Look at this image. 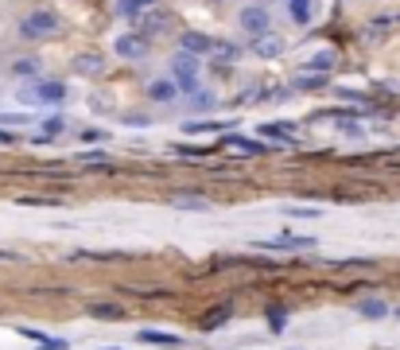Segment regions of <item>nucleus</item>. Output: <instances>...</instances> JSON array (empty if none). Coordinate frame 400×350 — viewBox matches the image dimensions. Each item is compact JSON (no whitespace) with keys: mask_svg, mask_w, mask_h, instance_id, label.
I'll return each instance as SVG.
<instances>
[{"mask_svg":"<svg viewBox=\"0 0 400 350\" xmlns=\"http://www.w3.org/2000/svg\"><path fill=\"white\" fill-rule=\"evenodd\" d=\"M171 74H175V90L179 94H198V66H194V55L179 51L171 59Z\"/></svg>","mask_w":400,"mask_h":350,"instance_id":"nucleus-1","label":"nucleus"},{"mask_svg":"<svg viewBox=\"0 0 400 350\" xmlns=\"http://www.w3.org/2000/svg\"><path fill=\"white\" fill-rule=\"evenodd\" d=\"M74 66H78L82 74H101V71H105V62L97 59V55H82V59L74 62Z\"/></svg>","mask_w":400,"mask_h":350,"instance_id":"nucleus-12","label":"nucleus"},{"mask_svg":"<svg viewBox=\"0 0 400 350\" xmlns=\"http://www.w3.org/2000/svg\"><path fill=\"white\" fill-rule=\"evenodd\" d=\"M90 312L101 315V319H117V315H121V308H117V303H94Z\"/></svg>","mask_w":400,"mask_h":350,"instance_id":"nucleus-15","label":"nucleus"},{"mask_svg":"<svg viewBox=\"0 0 400 350\" xmlns=\"http://www.w3.org/2000/svg\"><path fill=\"white\" fill-rule=\"evenodd\" d=\"M148 94L156 97V101H171V97H179V90H175V82H152Z\"/></svg>","mask_w":400,"mask_h":350,"instance_id":"nucleus-10","label":"nucleus"},{"mask_svg":"<svg viewBox=\"0 0 400 350\" xmlns=\"http://www.w3.org/2000/svg\"><path fill=\"white\" fill-rule=\"evenodd\" d=\"M311 66H315V71H327V66H334V55H315Z\"/></svg>","mask_w":400,"mask_h":350,"instance_id":"nucleus-18","label":"nucleus"},{"mask_svg":"<svg viewBox=\"0 0 400 350\" xmlns=\"http://www.w3.org/2000/svg\"><path fill=\"white\" fill-rule=\"evenodd\" d=\"M117 55H124V59H140V55H148V43L140 36H121L117 39Z\"/></svg>","mask_w":400,"mask_h":350,"instance_id":"nucleus-5","label":"nucleus"},{"mask_svg":"<svg viewBox=\"0 0 400 350\" xmlns=\"http://www.w3.org/2000/svg\"><path fill=\"white\" fill-rule=\"evenodd\" d=\"M265 249H299V245H311V238H280V242H261Z\"/></svg>","mask_w":400,"mask_h":350,"instance_id":"nucleus-13","label":"nucleus"},{"mask_svg":"<svg viewBox=\"0 0 400 350\" xmlns=\"http://www.w3.org/2000/svg\"><path fill=\"white\" fill-rule=\"evenodd\" d=\"M140 342H159V347H179V335H163V331H140Z\"/></svg>","mask_w":400,"mask_h":350,"instance_id":"nucleus-11","label":"nucleus"},{"mask_svg":"<svg viewBox=\"0 0 400 350\" xmlns=\"http://www.w3.org/2000/svg\"><path fill=\"white\" fill-rule=\"evenodd\" d=\"M109 350H113V347H109Z\"/></svg>","mask_w":400,"mask_h":350,"instance_id":"nucleus-25","label":"nucleus"},{"mask_svg":"<svg viewBox=\"0 0 400 350\" xmlns=\"http://www.w3.org/2000/svg\"><path fill=\"white\" fill-rule=\"evenodd\" d=\"M385 312H388V308L381 300H362V315H369V319H381Z\"/></svg>","mask_w":400,"mask_h":350,"instance_id":"nucleus-14","label":"nucleus"},{"mask_svg":"<svg viewBox=\"0 0 400 350\" xmlns=\"http://www.w3.org/2000/svg\"><path fill=\"white\" fill-rule=\"evenodd\" d=\"M268 323H272V331H280L284 327V312H268Z\"/></svg>","mask_w":400,"mask_h":350,"instance_id":"nucleus-23","label":"nucleus"},{"mask_svg":"<svg viewBox=\"0 0 400 350\" xmlns=\"http://www.w3.org/2000/svg\"><path fill=\"white\" fill-rule=\"evenodd\" d=\"M179 43H183V51H187V55H214V47H218V39L198 36V32H183Z\"/></svg>","mask_w":400,"mask_h":350,"instance_id":"nucleus-3","label":"nucleus"},{"mask_svg":"<svg viewBox=\"0 0 400 350\" xmlns=\"http://www.w3.org/2000/svg\"><path fill=\"white\" fill-rule=\"evenodd\" d=\"M20 32H24L27 39H36V36H55V32H59V16L47 12V8H39V12H31L24 24H20Z\"/></svg>","mask_w":400,"mask_h":350,"instance_id":"nucleus-2","label":"nucleus"},{"mask_svg":"<svg viewBox=\"0 0 400 350\" xmlns=\"http://www.w3.org/2000/svg\"><path fill=\"white\" fill-rule=\"evenodd\" d=\"M27 97H39V101H62V97H66V86L62 82H39Z\"/></svg>","mask_w":400,"mask_h":350,"instance_id":"nucleus-7","label":"nucleus"},{"mask_svg":"<svg viewBox=\"0 0 400 350\" xmlns=\"http://www.w3.org/2000/svg\"><path fill=\"white\" fill-rule=\"evenodd\" d=\"M43 133L47 136H55V133H62V117H51L47 125H43Z\"/></svg>","mask_w":400,"mask_h":350,"instance_id":"nucleus-21","label":"nucleus"},{"mask_svg":"<svg viewBox=\"0 0 400 350\" xmlns=\"http://www.w3.org/2000/svg\"><path fill=\"white\" fill-rule=\"evenodd\" d=\"M288 12L299 27H307L311 20H315V4H311V0H288Z\"/></svg>","mask_w":400,"mask_h":350,"instance_id":"nucleus-6","label":"nucleus"},{"mask_svg":"<svg viewBox=\"0 0 400 350\" xmlns=\"http://www.w3.org/2000/svg\"><path fill=\"white\" fill-rule=\"evenodd\" d=\"M253 51L261 55V59H272V55H280V36H256V43H253Z\"/></svg>","mask_w":400,"mask_h":350,"instance_id":"nucleus-8","label":"nucleus"},{"mask_svg":"<svg viewBox=\"0 0 400 350\" xmlns=\"http://www.w3.org/2000/svg\"><path fill=\"white\" fill-rule=\"evenodd\" d=\"M175 206H183V210H206V203H198L191 195H187V199H175Z\"/></svg>","mask_w":400,"mask_h":350,"instance_id":"nucleus-17","label":"nucleus"},{"mask_svg":"<svg viewBox=\"0 0 400 350\" xmlns=\"http://www.w3.org/2000/svg\"><path fill=\"white\" fill-rule=\"evenodd\" d=\"M148 4H156V0H117V16H124V20H136V16L148 8Z\"/></svg>","mask_w":400,"mask_h":350,"instance_id":"nucleus-9","label":"nucleus"},{"mask_svg":"<svg viewBox=\"0 0 400 350\" xmlns=\"http://www.w3.org/2000/svg\"><path fill=\"white\" fill-rule=\"evenodd\" d=\"M288 214H291V218H315L319 210H311V206H291Z\"/></svg>","mask_w":400,"mask_h":350,"instance_id":"nucleus-20","label":"nucleus"},{"mask_svg":"<svg viewBox=\"0 0 400 350\" xmlns=\"http://www.w3.org/2000/svg\"><path fill=\"white\" fill-rule=\"evenodd\" d=\"M222 319H226V308H218L214 315H206V323H202V327H206V331H210V327H222Z\"/></svg>","mask_w":400,"mask_h":350,"instance_id":"nucleus-19","label":"nucleus"},{"mask_svg":"<svg viewBox=\"0 0 400 350\" xmlns=\"http://www.w3.org/2000/svg\"><path fill=\"white\" fill-rule=\"evenodd\" d=\"M241 27L249 32V36H265V32H268V12H265V8H256V4H253V8H245V12H241Z\"/></svg>","mask_w":400,"mask_h":350,"instance_id":"nucleus-4","label":"nucleus"},{"mask_svg":"<svg viewBox=\"0 0 400 350\" xmlns=\"http://www.w3.org/2000/svg\"><path fill=\"white\" fill-rule=\"evenodd\" d=\"M82 140H90V145H94V140H105V133H101V129H85Z\"/></svg>","mask_w":400,"mask_h":350,"instance_id":"nucleus-22","label":"nucleus"},{"mask_svg":"<svg viewBox=\"0 0 400 350\" xmlns=\"http://www.w3.org/2000/svg\"><path fill=\"white\" fill-rule=\"evenodd\" d=\"M16 74H36V62H16Z\"/></svg>","mask_w":400,"mask_h":350,"instance_id":"nucleus-24","label":"nucleus"},{"mask_svg":"<svg viewBox=\"0 0 400 350\" xmlns=\"http://www.w3.org/2000/svg\"><path fill=\"white\" fill-rule=\"evenodd\" d=\"M159 27H168V16L163 12H156L152 20H144V32H159Z\"/></svg>","mask_w":400,"mask_h":350,"instance_id":"nucleus-16","label":"nucleus"}]
</instances>
